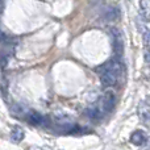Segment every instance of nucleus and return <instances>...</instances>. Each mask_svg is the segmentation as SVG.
I'll use <instances>...</instances> for the list:
<instances>
[{
    "label": "nucleus",
    "instance_id": "obj_9",
    "mask_svg": "<svg viewBox=\"0 0 150 150\" xmlns=\"http://www.w3.org/2000/svg\"><path fill=\"white\" fill-rule=\"evenodd\" d=\"M86 115H87L90 119H93V120H98V119H100V117H103L100 112L98 111V108H88L87 111H86Z\"/></svg>",
    "mask_w": 150,
    "mask_h": 150
},
{
    "label": "nucleus",
    "instance_id": "obj_5",
    "mask_svg": "<svg viewBox=\"0 0 150 150\" xmlns=\"http://www.w3.org/2000/svg\"><path fill=\"white\" fill-rule=\"evenodd\" d=\"M28 121L30 122L32 125H36V127H42V125L46 124L47 119L45 116H42L41 113L36 111H30L28 113Z\"/></svg>",
    "mask_w": 150,
    "mask_h": 150
},
{
    "label": "nucleus",
    "instance_id": "obj_3",
    "mask_svg": "<svg viewBox=\"0 0 150 150\" xmlns=\"http://www.w3.org/2000/svg\"><path fill=\"white\" fill-rule=\"evenodd\" d=\"M112 33V38H113V50L115 54H116V58H120L124 53V42H122V34L119 29L112 28L111 29Z\"/></svg>",
    "mask_w": 150,
    "mask_h": 150
},
{
    "label": "nucleus",
    "instance_id": "obj_1",
    "mask_svg": "<svg viewBox=\"0 0 150 150\" xmlns=\"http://www.w3.org/2000/svg\"><path fill=\"white\" fill-rule=\"evenodd\" d=\"M122 73V66L119 62V59H112L105 62L104 65L99 66L98 74L100 76V80L103 86L105 87H115L119 83Z\"/></svg>",
    "mask_w": 150,
    "mask_h": 150
},
{
    "label": "nucleus",
    "instance_id": "obj_6",
    "mask_svg": "<svg viewBox=\"0 0 150 150\" xmlns=\"http://www.w3.org/2000/svg\"><path fill=\"white\" fill-rule=\"evenodd\" d=\"M148 141V134H146L144 130H134L130 136V142L133 145H137V146H141Z\"/></svg>",
    "mask_w": 150,
    "mask_h": 150
},
{
    "label": "nucleus",
    "instance_id": "obj_11",
    "mask_svg": "<svg viewBox=\"0 0 150 150\" xmlns=\"http://www.w3.org/2000/svg\"><path fill=\"white\" fill-rule=\"evenodd\" d=\"M145 61L146 62H150V47H146L145 49Z\"/></svg>",
    "mask_w": 150,
    "mask_h": 150
},
{
    "label": "nucleus",
    "instance_id": "obj_8",
    "mask_svg": "<svg viewBox=\"0 0 150 150\" xmlns=\"http://www.w3.org/2000/svg\"><path fill=\"white\" fill-rule=\"evenodd\" d=\"M140 16L144 21L150 20V1L149 0H141V3H140Z\"/></svg>",
    "mask_w": 150,
    "mask_h": 150
},
{
    "label": "nucleus",
    "instance_id": "obj_4",
    "mask_svg": "<svg viewBox=\"0 0 150 150\" xmlns=\"http://www.w3.org/2000/svg\"><path fill=\"white\" fill-rule=\"evenodd\" d=\"M120 15H121V12H120V9L117 7H108L103 12V21H105V23H113V21L119 20Z\"/></svg>",
    "mask_w": 150,
    "mask_h": 150
},
{
    "label": "nucleus",
    "instance_id": "obj_7",
    "mask_svg": "<svg viewBox=\"0 0 150 150\" xmlns=\"http://www.w3.org/2000/svg\"><path fill=\"white\" fill-rule=\"evenodd\" d=\"M9 137H11V141H12V142L18 144L24 140V137H25V132H24V129L21 127H13V129L11 130Z\"/></svg>",
    "mask_w": 150,
    "mask_h": 150
},
{
    "label": "nucleus",
    "instance_id": "obj_12",
    "mask_svg": "<svg viewBox=\"0 0 150 150\" xmlns=\"http://www.w3.org/2000/svg\"><path fill=\"white\" fill-rule=\"evenodd\" d=\"M101 1H103V0H90V3L92 5H98V4H100Z\"/></svg>",
    "mask_w": 150,
    "mask_h": 150
},
{
    "label": "nucleus",
    "instance_id": "obj_2",
    "mask_svg": "<svg viewBox=\"0 0 150 150\" xmlns=\"http://www.w3.org/2000/svg\"><path fill=\"white\" fill-rule=\"evenodd\" d=\"M115 100H116L115 99V93L112 91L104 92V95L101 96V99L98 103V111L101 113V116H104V115H107L108 112L112 111V108L115 105Z\"/></svg>",
    "mask_w": 150,
    "mask_h": 150
},
{
    "label": "nucleus",
    "instance_id": "obj_10",
    "mask_svg": "<svg viewBox=\"0 0 150 150\" xmlns=\"http://www.w3.org/2000/svg\"><path fill=\"white\" fill-rule=\"evenodd\" d=\"M140 117L144 121H150V109L149 108H141L140 109Z\"/></svg>",
    "mask_w": 150,
    "mask_h": 150
}]
</instances>
